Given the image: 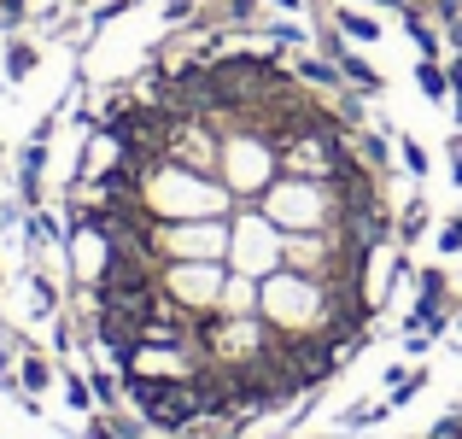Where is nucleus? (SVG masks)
I'll return each mask as SVG.
<instances>
[{
  "label": "nucleus",
  "instance_id": "f8f14e48",
  "mask_svg": "<svg viewBox=\"0 0 462 439\" xmlns=\"http://www.w3.org/2000/svg\"><path fill=\"white\" fill-rule=\"evenodd\" d=\"M445 30H451V47H462V18H451Z\"/></svg>",
  "mask_w": 462,
  "mask_h": 439
},
{
  "label": "nucleus",
  "instance_id": "9d476101",
  "mask_svg": "<svg viewBox=\"0 0 462 439\" xmlns=\"http://www.w3.org/2000/svg\"><path fill=\"white\" fill-rule=\"evenodd\" d=\"M421 223H428V211H421V205H410V217H404V240H416V235H421Z\"/></svg>",
  "mask_w": 462,
  "mask_h": 439
},
{
  "label": "nucleus",
  "instance_id": "423d86ee",
  "mask_svg": "<svg viewBox=\"0 0 462 439\" xmlns=\"http://www.w3.org/2000/svg\"><path fill=\"white\" fill-rule=\"evenodd\" d=\"M47 381H53V375H47V363H42V358H30V363H23V387H30V393H42Z\"/></svg>",
  "mask_w": 462,
  "mask_h": 439
},
{
  "label": "nucleus",
  "instance_id": "6e6552de",
  "mask_svg": "<svg viewBox=\"0 0 462 439\" xmlns=\"http://www.w3.org/2000/svg\"><path fill=\"white\" fill-rule=\"evenodd\" d=\"M363 158H369V164H381V170H386V141H374V135H363Z\"/></svg>",
  "mask_w": 462,
  "mask_h": 439
},
{
  "label": "nucleus",
  "instance_id": "9b49d317",
  "mask_svg": "<svg viewBox=\"0 0 462 439\" xmlns=\"http://www.w3.org/2000/svg\"><path fill=\"white\" fill-rule=\"evenodd\" d=\"M451 176L462 182V141H451Z\"/></svg>",
  "mask_w": 462,
  "mask_h": 439
},
{
  "label": "nucleus",
  "instance_id": "39448f33",
  "mask_svg": "<svg viewBox=\"0 0 462 439\" xmlns=\"http://www.w3.org/2000/svg\"><path fill=\"white\" fill-rule=\"evenodd\" d=\"M299 77L316 82V89H334V82H339V65H328V59H305V65H299Z\"/></svg>",
  "mask_w": 462,
  "mask_h": 439
},
{
  "label": "nucleus",
  "instance_id": "0eeeda50",
  "mask_svg": "<svg viewBox=\"0 0 462 439\" xmlns=\"http://www.w3.org/2000/svg\"><path fill=\"white\" fill-rule=\"evenodd\" d=\"M404 164H410V170H416V176H428V153H421V146H416V141H404Z\"/></svg>",
  "mask_w": 462,
  "mask_h": 439
},
{
  "label": "nucleus",
  "instance_id": "7ed1b4c3",
  "mask_svg": "<svg viewBox=\"0 0 462 439\" xmlns=\"http://www.w3.org/2000/svg\"><path fill=\"white\" fill-rule=\"evenodd\" d=\"M334 65H339V70H346V77H351V82H357V89H363V94H374V89H381V77H374V70H369V65H363V59H357V53H339V59H334Z\"/></svg>",
  "mask_w": 462,
  "mask_h": 439
},
{
  "label": "nucleus",
  "instance_id": "f03ea898",
  "mask_svg": "<svg viewBox=\"0 0 462 439\" xmlns=\"http://www.w3.org/2000/svg\"><path fill=\"white\" fill-rule=\"evenodd\" d=\"M334 23L351 35V42H374V35H381V23H374V18H363V12H334Z\"/></svg>",
  "mask_w": 462,
  "mask_h": 439
},
{
  "label": "nucleus",
  "instance_id": "20e7f679",
  "mask_svg": "<svg viewBox=\"0 0 462 439\" xmlns=\"http://www.w3.org/2000/svg\"><path fill=\"white\" fill-rule=\"evenodd\" d=\"M30 70H35V47L30 42H12L6 47V77L18 82V77H30Z\"/></svg>",
  "mask_w": 462,
  "mask_h": 439
},
{
  "label": "nucleus",
  "instance_id": "4468645a",
  "mask_svg": "<svg viewBox=\"0 0 462 439\" xmlns=\"http://www.w3.org/2000/svg\"><path fill=\"white\" fill-rule=\"evenodd\" d=\"M374 6H404V0H374Z\"/></svg>",
  "mask_w": 462,
  "mask_h": 439
},
{
  "label": "nucleus",
  "instance_id": "f257e3e1",
  "mask_svg": "<svg viewBox=\"0 0 462 439\" xmlns=\"http://www.w3.org/2000/svg\"><path fill=\"white\" fill-rule=\"evenodd\" d=\"M416 82H421V94H428V100H445V94H451V70H439V59H421V65H416Z\"/></svg>",
  "mask_w": 462,
  "mask_h": 439
},
{
  "label": "nucleus",
  "instance_id": "1a4fd4ad",
  "mask_svg": "<svg viewBox=\"0 0 462 439\" xmlns=\"http://www.w3.org/2000/svg\"><path fill=\"white\" fill-rule=\"evenodd\" d=\"M439 247H445V252H462V217H457V223H445V235H439Z\"/></svg>",
  "mask_w": 462,
  "mask_h": 439
},
{
  "label": "nucleus",
  "instance_id": "ddd939ff",
  "mask_svg": "<svg viewBox=\"0 0 462 439\" xmlns=\"http://www.w3.org/2000/svg\"><path fill=\"white\" fill-rule=\"evenodd\" d=\"M275 6H282V12H299V6H305V0H275Z\"/></svg>",
  "mask_w": 462,
  "mask_h": 439
}]
</instances>
